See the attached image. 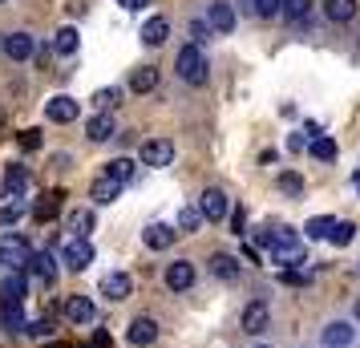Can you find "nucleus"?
Segmentation results:
<instances>
[{
	"mask_svg": "<svg viewBox=\"0 0 360 348\" xmlns=\"http://www.w3.org/2000/svg\"><path fill=\"white\" fill-rule=\"evenodd\" d=\"M142 162L146 166H170L174 162V142L170 138H150V142H142Z\"/></svg>",
	"mask_w": 360,
	"mask_h": 348,
	"instance_id": "nucleus-7",
	"label": "nucleus"
},
{
	"mask_svg": "<svg viewBox=\"0 0 360 348\" xmlns=\"http://www.w3.org/2000/svg\"><path fill=\"white\" fill-rule=\"evenodd\" d=\"M114 114H94L89 117V122H85V138H89V142H94V146H98V142H110V138H114Z\"/></svg>",
	"mask_w": 360,
	"mask_h": 348,
	"instance_id": "nucleus-18",
	"label": "nucleus"
},
{
	"mask_svg": "<svg viewBox=\"0 0 360 348\" xmlns=\"http://www.w3.org/2000/svg\"><path fill=\"white\" fill-rule=\"evenodd\" d=\"M288 20H304L311 13V0H283V8H279Z\"/></svg>",
	"mask_w": 360,
	"mask_h": 348,
	"instance_id": "nucleus-33",
	"label": "nucleus"
},
{
	"mask_svg": "<svg viewBox=\"0 0 360 348\" xmlns=\"http://www.w3.org/2000/svg\"><path fill=\"white\" fill-rule=\"evenodd\" d=\"M25 312H20V304H4L0 299V328H8V332H25Z\"/></svg>",
	"mask_w": 360,
	"mask_h": 348,
	"instance_id": "nucleus-25",
	"label": "nucleus"
},
{
	"mask_svg": "<svg viewBox=\"0 0 360 348\" xmlns=\"http://www.w3.org/2000/svg\"><path fill=\"white\" fill-rule=\"evenodd\" d=\"M324 13H328V20H352L356 17V0H324Z\"/></svg>",
	"mask_w": 360,
	"mask_h": 348,
	"instance_id": "nucleus-28",
	"label": "nucleus"
},
{
	"mask_svg": "<svg viewBox=\"0 0 360 348\" xmlns=\"http://www.w3.org/2000/svg\"><path fill=\"white\" fill-rule=\"evenodd\" d=\"M166 37H170V25H166V17H150L146 25H142V41H146V45H162Z\"/></svg>",
	"mask_w": 360,
	"mask_h": 348,
	"instance_id": "nucleus-26",
	"label": "nucleus"
},
{
	"mask_svg": "<svg viewBox=\"0 0 360 348\" xmlns=\"http://www.w3.org/2000/svg\"><path fill=\"white\" fill-rule=\"evenodd\" d=\"M25 271H29L41 288H53V283H57V259H53L49 251H33V259H29Z\"/></svg>",
	"mask_w": 360,
	"mask_h": 348,
	"instance_id": "nucleus-8",
	"label": "nucleus"
},
{
	"mask_svg": "<svg viewBox=\"0 0 360 348\" xmlns=\"http://www.w3.org/2000/svg\"><path fill=\"white\" fill-rule=\"evenodd\" d=\"M166 288H170V292L195 288V264H191V259H174V264L166 267Z\"/></svg>",
	"mask_w": 360,
	"mask_h": 348,
	"instance_id": "nucleus-10",
	"label": "nucleus"
},
{
	"mask_svg": "<svg viewBox=\"0 0 360 348\" xmlns=\"http://www.w3.org/2000/svg\"><path fill=\"white\" fill-rule=\"evenodd\" d=\"M271 259H276V264H283V267L308 264V255H304V247H300V243H295V247H276V251H271Z\"/></svg>",
	"mask_w": 360,
	"mask_h": 348,
	"instance_id": "nucleus-29",
	"label": "nucleus"
},
{
	"mask_svg": "<svg viewBox=\"0 0 360 348\" xmlns=\"http://www.w3.org/2000/svg\"><path fill=\"white\" fill-rule=\"evenodd\" d=\"M243 223H247L243 207H239V211H231V231H235V235H243Z\"/></svg>",
	"mask_w": 360,
	"mask_h": 348,
	"instance_id": "nucleus-43",
	"label": "nucleus"
},
{
	"mask_svg": "<svg viewBox=\"0 0 360 348\" xmlns=\"http://www.w3.org/2000/svg\"><path fill=\"white\" fill-rule=\"evenodd\" d=\"M174 69L186 85H207V57L198 45H182L179 57H174Z\"/></svg>",
	"mask_w": 360,
	"mask_h": 348,
	"instance_id": "nucleus-1",
	"label": "nucleus"
},
{
	"mask_svg": "<svg viewBox=\"0 0 360 348\" xmlns=\"http://www.w3.org/2000/svg\"><path fill=\"white\" fill-rule=\"evenodd\" d=\"M279 191H283V195H304V179H300L295 170H283V174H279Z\"/></svg>",
	"mask_w": 360,
	"mask_h": 348,
	"instance_id": "nucleus-36",
	"label": "nucleus"
},
{
	"mask_svg": "<svg viewBox=\"0 0 360 348\" xmlns=\"http://www.w3.org/2000/svg\"><path fill=\"white\" fill-rule=\"evenodd\" d=\"M117 4H122V8H126V13H138V8H146L150 0H117Z\"/></svg>",
	"mask_w": 360,
	"mask_h": 348,
	"instance_id": "nucleus-45",
	"label": "nucleus"
},
{
	"mask_svg": "<svg viewBox=\"0 0 360 348\" xmlns=\"http://www.w3.org/2000/svg\"><path fill=\"white\" fill-rule=\"evenodd\" d=\"M101 296L110 299V304H122V299L134 292V280H130V271H105L101 276V288H98Z\"/></svg>",
	"mask_w": 360,
	"mask_h": 348,
	"instance_id": "nucleus-5",
	"label": "nucleus"
},
{
	"mask_svg": "<svg viewBox=\"0 0 360 348\" xmlns=\"http://www.w3.org/2000/svg\"><path fill=\"white\" fill-rule=\"evenodd\" d=\"M267 324H271V312H267V304H263V299H251V304L243 308V332L259 336V332H267Z\"/></svg>",
	"mask_w": 360,
	"mask_h": 348,
	"instance_id": "nucleus-11",
	"label": "nucleus"
},
{
	"mask_svg": "<svg viewBox=\"0 0 360 348\" xmlns=\"http://www.w3.org/2000/svg\"><path fill=\"white\" fill-rule=\"evenodd\" d=\"M0 4H4V0H0Z\"/></svg>",
	"mask_w": 360,
	"mask_h": 348,
	"instance_id": "nucleus-54",
	"label": "nucleus"
},
{
	"mask_svg": "<svg viewBox=\"0 0 360 348\" xmlns=\"http://www.w3.org/2000/svg\"><path fill=\"white\" fill-rule=\"evenodd\" d=\"M61 259H65L69 271H85V267L94 264V243H89V239H73V235H69L65 247H61Z\"/></svg>",
	"mask_w": 360,
	"mask_h": 348,
	"instance_id": "nucleus-3",
	"label": "nucleus"
},
{
	"mask_svg": "<svg viewBox=\"0 0 360 348\" xmlns=\"http://www.w3.org/2000/svg\"><path fill=\"white\" fill-rule=\"evenodd\" d=\"M352 336H356V328H352L348 320H332L320 340H324V348H348L352 344Z\"/></svg>",
	"mask_w": 360,
	"mask_h": 348,
	"instance_id": "nucleus-16",
	"label": "nucleus"
},
{
	"mask_svg": "<svg viewBox=\"0 0 360 348\" xmlns=\"http://www.w3.org/2000/svg\"><path fill=\"white\" fill-rule=\"evenodd\" d=\"M4 191H8L13 199H25V191H29V170H25V166H8V170H4Z\"/></svg>",
	"mask_w": 360,
	"mask_h": 348,
	"instance_id": "nucleus-24",
	"label": "nucleus"
},
{
	"mask_svg": "<svg viewBox=\"0 0 360 348\" xmlns=\"http://www.w3.org/2000/svg\"><path fill=\"white\" fill-rule=\"evenodd\" d=\"M29 296V276L25 271H4L0 276V299L4 304H25Z\"/></svg>",
	"mask_w": 360,
	"mask_h": 348,
	"instance_id": "nucleus-9",
	"label": "nucleus"
},
{
	"mask_svg": "<svg viewBox=\"0 0 360 348\" xmlns=\"http://www.w3.org/2000/svg\"><path fill=\"white\" fill-rule=\"evenodd\" d=\"M117 98H122L117 89H98V94H94V110H98V114H110L117 105Z\"/></svg>",
	"mask_w": 360,
	"mask_h": 348,
	"instance_id": "nucleus-34",
	"label": "nucleus"
},
{
	"mask_svg": "<svg viewBox=\"0 0 360 348\" xmlns=\"http://www.w3.org/2000/svg\"><path fill=\"white\" fill-rule=\"evenodd\" d=\"M89 348H114V344H110V336H105V332H98V336H94V344H89Z\"/></svg>",
	"mask_w": 360,
	"mask_h": 348,
	"instance_id": "nucleus-46",
	"label": "nucleus"
},
{
	"mask_svg": "<svg viewBox=\"0 0 360 348\" xmlns=\"http://www.w3.org/2000/svg\"><path fill=\"white\" fill-rule=\"evenodd\" d=\"M332 227H336V219L320 215V219H308V223H304V235H308V239H328Z\"/></svg>",
	"mask_w": 360,
	"mask_h": 348,
	"instance_id": "nucleus-31",
	"label": "nucleus"
},
{
	"mask_svg": "<svg viewBox=\"0 0 360 348\" xmlns=\"http://www.w3.org/2000/svg\"><path fill=\"white\" fill-rule=\"evenodd\" d=\"M174 227L170 223H146V231H142V243H146L150 251H166L170 243H174Z\"/></svg>",
	"mask_w": 360,
	"mask_h": 348,
	"instance_id": "nucleus-14",
	"label": "nucleus"
},
{
	"mask_svg": "<svg viewBox=\"0 0 360 348\" xmlns=\"http://www.w3.org/2000/svg\"><path fill=\"white\" fill-rule=\"evenodd\" d=\"M227 211H231V202H227V195H223L219 186L202 191V199H198V215L207 219V223H223V219H227Z\"/></svg>",
	"mask_w": 360,
	"mask_h": 348,
	"instance_id": "nucleus-4",
	"label": "nucleus"
},
{
	"mask_svg": "<svg viewBox=\"0 0 360 348\" xmlns=\"http://www.w3.org/2000/svg\"><path fill=\"white\" fill-rule=\"evenodd\" d=\"M94 316H98V308H94L89 296H69L65 299V320L69 324H94Z\"/></svg>",
	"mask_w": 360,
	"mask_h": 348,
	"instance_id": "nucleus-13",
	"label": "nucleus"
},
{
	"mask_svg": "<svg viewBox=\"0 0 360 348\" xmlns=\"http://www.w3.org/2000/svg\"><path fill=\"white\" fill-rule=\"evenodd\" d=\"M328 239H332L336 247H348V243L356 239V227H352V223H336V227H332V235H328Z\"/></svg>",
	"mask_w": 360,
	"mask_h": 348,
	"instance_id": "nucleus-37",
	"label": "nucleus"
},
{
	"mask_svg": "<svg viewBox=\"0 0 360 348\" xmlns=\"http://www.w3.org/2000/svg\"><path fill=\"white\" fill-rule=\"evenodd\" d=\"M4 122H8V114H4V105H0V130H4Z\"/></svg>",
	"mask_w": 360,
	"mask_h": 348,
	"instance_id": "nucleus-49",
	"label": "nucleus"
},
{
	"mask_svg": "<svg viewBox=\"0 0 360 348\" xmlns=\"http://www.w3.org/2000/svg\"><path fill=\"white\" fill-rule=\"evenodd\" d=\"M65 231H73V239H89V231H98V215L94 211H73L65 219Z\"/></svg>",
	"mask_w": 360,
	"mask_h": 348,
	"instance_id": "nucleus-21",
	"label": "nucleus"
},
{
	"mask_svg": "<svg viewBox=\"0 0 360 348\" xmlns=\"http://www.w3.org/2000/svg\"><path fill=\"white\" fill-rule=\"evenodd\" d=\"M45 114H49V122H61V126H69V122L77 117V101L69 98V94H57V98L45 101Z\"/></svg>",
	"mask_w": 360,
	"mask_h": 348,
	"instance_id": "nucleus-15",
	"label": "nucleus"
},
{
	"mask_svg": "<svg viewBox=\"0 0 360 348\" xmlns=\"http://www.w3.org/2000/svg\"><path fill=\"white\" fill-rule=\"evenodd\" d=\"M311 158L316 162H332L336 158V142L332 138H311Z\"/></svg>",
	"mask_w": 360,
	"mask_h": 348,
	"instance_id": "nucleus-32",
	"label": "nucleus"
},
{
	"mask_svg": "<svg viewBox=\"0 0 360 348\" xmlns=\"http://www.w3.org/2000/svg\"><path fill=\"white\" fill-rule=\"evenodd\" d=\"M53 49L61 53V57H69V53H77V29H57V37H53Z\"/></svg>",
	"mask_w": 360,
	"mask_h": 348,
	"instance_id": "nucleus-30",
	"label": "nucleus"
},
{
	"mask_svg": "<svg viewBox=\"0 0 360 348\" xmlns=\"http://www.w3.org/2000/svg\"><path fill=\"white\" fill-rule=\"evenodd\" d=\"M207 25H211L214 33H231L235 29V8H231L227 0H214L211 8H207Z\"/></svg>",
	"mask_w": 360,
	"mask_h": 348,
	"instance_id": "nucleus-17",
	"label": "nucleus"
},
{
	"mask_svg": "<svg viewBox=\"0 0 360 348\" xmlns=\"http://www.w3.org/2000/svg\"><path fill=\"white\" fill-rule=\"evenodd\" d=\"M211 271L219 276V280H239V259L235 255H227V251H214L211 255Z\"/></svg>",
	"mask_w": 360,
	"mask_h": 348,
	"instance_id": "nucleus-23",
	"label": "nucleus"
},
{
	"mask_svg": "<svg viewBox=\"0 0 360 348\" xmlns=\"http://www.w3.org/2000/svg\"><path fill=\"white\" fill-rule=\"evenodd\" d=\"M122 191H126V186L114 183V179H105V174H98V179H94V186H89V195H94V202H98V207L117 202V195H122Z\"/></svg>",
	"mask_w": 360,
	"mask_h": 348,
	"instance_id": "nucleus-19",
	"label": "nucleus"
},
{
	"mask_svg": "<svg viewBox=\"0 0 360 348\" xmlns=\"http://www.w3.org/2000/svg\"><path fill=\"white\" fill-rule=\"evenodd\" d=\"M126 340H130L134 348H150L154 340H158V320H154V316H138V320H130Z\"/></svg>",
	"mask_w": 360,
	"mask_h": 348,
	"instance_id": "nucleus-6",
	"label": "nucleus"
},
{
	"mask_svg": "<svg viewBox=\"0 0 360 348\" xmlns=\"http://www.w3.org/2000/svg\"><path fill=\"white\" fill-rule=\"evenodd\" d=\"M356 320H360V304H356Z\"/></svg>",
	"mask_w": 360,
	"mask_h": 348,
	"instance_id": "nucleus-51",
	"label": "nucleus"
},
{
	"mask_svg": "<svg viewBox=\"0 0 360 348\" xmlns=\"http://www.w3.org/2000/svg\"><path fill=\"white\" fill-rule=\"evenodd\" d=\"M279 280H283V283H292V288H295V283H304L308 276H304V271H295V267H288V271H283Z\"/></svg>",
	"mask_w": 360,
	"mask_h": 348,
	"instance_id": "nucleus-44",
	"label": "nucleus"
},
{
	"mask_svg": "<svg viewBox=\"0 0 360 348\" xmlns=\"http://www.w3.org/2000/svg\"><path fill=\"white\" fill-rule=\"evenodd\" d=\"M57 211H61V191H49L33 202V223H53Z\"/></svg>",
	"mask_w": 360,
	"mask_h": 348,
	"instance_id": "nucleus-20",
	"label": "nucleus"
},
{
	"mask_svg": "<svg viewBox=\"0 0 360 348\" xmlns=\"http://www.w3.org/2000/svg\"><path fill=\"white\" fill-rule=\"evenodd\" d=\"M207 37H211V25H207L202 17H198V20H191V45H202Z\"/></svg>",
	"mask_w": 360,
	"mask_h": 348,
	"instance_id": "nucleus-40",
	"label": "nucleus"
},
{
	"mask_svg": "<svg viewBox=\"0 0 360 348\" xmlns=\"http://www.w3.org/2000/svg\"><path fill=\"white\" fill-rule=\"evenodd\" d=\"M198 227H202L198 207H182V211H179V231H198Z\"/></svg>",
	"mask_w": 360,
	"mask_h": 348,
	"instance_id": "nucleus-35",
	"label": "nucleus"
},
{
	"mask_svg": "<svg viewBox=\"0 0 360 348\" xmlns=\"http://www.w3.org/2000/svg\"><path fill=\"white\" fill-rule=\"evenodd\" d=\"M356 186H360V170H356Z\"/></svg>",
	"mask_w": 360,
	"mask_h": 348,
	"instance_id": "nucleus-50",
	"label": "nucleus"
},
{
	"mask_svg": "<svg viewBox=\"0 0 360 348\" xmlns=\"http://www.w3.org/2000/svg\"><path fill=\"white\" fill-rule=\"evenodd\" d=\"M255 348H267V344H255Z\"/></svg>",
	"mask_w": 360,
	"mask_h": 348,
	"instance_id": "nucleus-53",
	"label": "nucleus"
},
{
	"mask_svg": "<svg viewBox=\"0 0 360 348\" xmlns=\"http://www.w3.org/2000/svg\"><path fill=\"white\" fill-rule=\"evenodd\" d=\"M4 53H8L13 61H29L37 53V37L33 33H8L4 37Z\"/></svg>",
	"mask_w": 360,
	"mask_h": 348,
	"instance_id": "nucleus-12",
	"label": "nucleus"
},
{
	"mask_svg": "<svg viewBox=\"0 0 360 348\" xmlns=\"http://www.w3.org/2000/svg\"><path fill=\"white\" fill-rule=\"evenodd\" d=\"M105 179H114V183H130L134 179V158H114V162H105V170H101Z\"/></svg>",
	"mask_w": 360,
	"mask_h": 348,
	"instance_id": "nucleus-27",
	"label": "nucleus"
},
{
	"mask_svg": "<svg viewBox=\"0 0 360 348\" xmlns=\"http://www.w3.org/2000/svg\"><path fill=\"white\" fill-rule=\"evenodd\" d=\"M45 348H69L65 340H53V344H45Z\"/></svg>",
	"mask_w": 360,
	"mask_h": 348,
	"instance_id": "nucleus-48",
	"label": "nucleus"
},
{
	"mask_svg": "<svg viewBox=\"0 0 360 348\" xmlns=\"http://www.w3.org/2000/svg\"><path fill=\"white\" fill-rule=\"evenodd\" d=\"M29 259H33V243L25 235H17V231L0 235V264H8V271H25Z\"/></svg>",
	"mask_w": 360,
	"mask_h": 348,
	"instance_id": "nucleus-2",
	"label": "nucleus"
},
{
	"mask_svg": "<svg viewBox=\"0 0 360 348\" xmlns=\"http://www.w3.org/2000/svg\"><path fill=\"white\" fill-rule=\"evenodd\" d=\"M288 150H304V134H292L288 138Z\"/></svg>",
	"mask_w": 360,
	"mask_h": 348,
	"instance_id": "nucleus-47",
	"label": "nucleus"
},
{
	"mask_svg": "<svg viewBox=\"0 0 360 348\" xmlns=\"http://www.w3.org/2000/svg\"><path fill=\"white\" fill-rule=\"evenodd\" d=\"M25 215V202H4V207H0V227H13V223H17V219Z\"/></svg>",
	"mask_w": 360,
	"mask_h": 348,
	"instance_id": "nucleus-38",
	"label": "nucleus"
},
{
	"mask_svg": "<svg viewBox=\"0 0 360 348\" xmlns=\"http://www.w3.org/2000/svg\"><path fill=\"white\" fill-rule=\"evenodd\" d=\"M150 89H158V69L154 65H138L130 73V94H150Z\"/></svg>",
	"mask_w": 360,
	"mask_h": 348,
	"instance_id": "nucleus-22",
	"label": "nucleus"
},
{
	"mask_svg": "<svg viewBox=\"0 0 360 348\" xmlns=\"http://www.w3.org/2000/svg\"><path fill=\"white\" fill-rule=\"evenodd\" d=\"M251 8H255V17H279V8H283V0H255Z\"/></svg>",
	"mask_w": 360,
	"mask_h": 348,
	"instance_id": "nucleus-39",
	"label": "nucleus"
},
{
	"mask_svg": "<svg viewBox=\"0 0 360 348\" xmlns=\"http://www.w3.org/2000/svg\"><path fill=\"white\" fill-rule=\"evenodd\" d=\"M25 332H29L33 340H45V336L53 332V324H49V320H29V324H25Z\"/></svg>",
	"mask_w": 360,
	"mask_h": 348,
	"instance_id": "nucleus-41",
	"label": "nucleus"
},
{
	"mask_svg": "<svg viewBox=\"0 0 360 348\" xmlns=\"http://www.w3.org/2000/svg\"><path fill=\"white\" fill-rule=\"evenodd\" d=\"M20 150H41V142H45V138H41V130H20Z\"/></svg>",
	"mask_w": 360,
	"mask_h": 348,
	"instance_id": "nucleus-42",
	"label": "nucleus"
},
{
	"mask_svg": "<svg viewBox=\"0 0 360 348\" xmlns=\"http://www.w3.org/2000/svg\"><path fill=\"white\" fill-rule=\"evenodd\" d=\"M0 49H4V37H0Z\"/></svg>",
	"mask_w": 360,
	"mask_h": 348,
	"instance_id": "nucleus-52",
	"label": "nucleus"
}]
</instances>
